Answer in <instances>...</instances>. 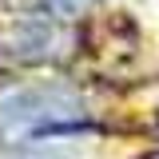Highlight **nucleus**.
<instances>
[{"label":"nucleus","mask_w":159,"mask_h":159,"mask_svg":"<svg viewBox=\"0 0 159 159\" xmlns=\"http://www.w3.org/2000/svg\"><path fill=\"white\" fill-rule=\"evenodd\" d=\"M92 119L80 92L64 84H36L0 99V143L20 147L36 139H68L88 131Z\"/></svg>","instance_id":"f257e3e1"},{"label":"nucleus","mask_w":159,"mask_h":159,"mask_svg":"<svg viewBox=\"0 0 159 159\" xmlns=\"http://www.w3.org/2000/svg\"><path fill=\"white\" fill-rule=\"evenodd\" d=\"M60 44H64V24L48 12H32L0 36V52L16 64H44L60 56Z\"/></svg>","instance_id":"f03ea898"},{"label":"nucleus","mask_w":159,"mask_h":159,"mask_svg":"<svg viewBox=\"0 0 159 159\" xmlns=\"http://www.w3.org/2000/svg\"><path fill=\"white\" fill-rule=\"evenodd\" d=\"M4 159H84L72 143H60V139H36V143H20L12 147Z\"/></svg>","instance_id":"7ed1b4c3"},{"label":"nucleus","mask_w":159,"mask_h":159,"mask_svg":"<svg viewBox=\"0 0 159 159\" xmlns=\"http://www.w3.org/2000/svg\"><path fill=\"white\" fill-rule=\"evenodd\" d=\"M88 4H96V0H36V12H48V16H56V20H68V16H76V12H84Z\"/></svg>","instance_id":"20e7f679"}]
</instances>
